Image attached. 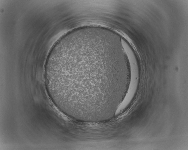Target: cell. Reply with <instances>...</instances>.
Listing matches in <instances>:
<instances>
[{
	"mask_svg": "<svg viewBox=\"0 0 188 150\" xmlns=\"http://www.w3.org/2000/svg\"><path fill=\"white\" fill-rule=\"evenodd\" d=\"M114 54L92 47H76L49 61L46 82L69 103L87 109L118 99L129 78L126 68Z\"/></svg>",
	"mask_w": 188,
	"mask_h": 150,
	"instance_id": "obj_1",
	"label": "cell"
}]
</instances>
